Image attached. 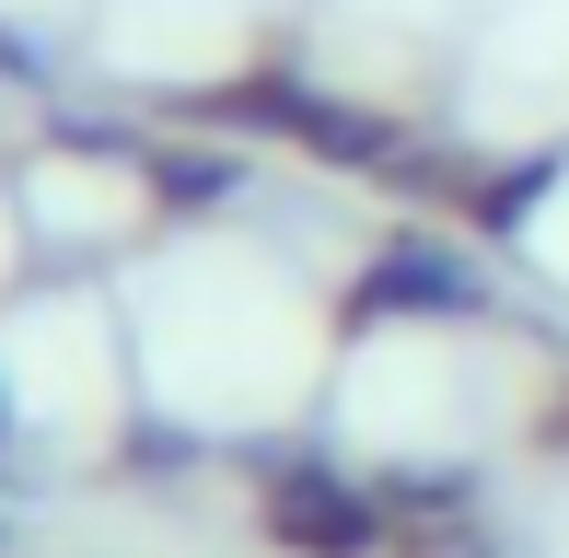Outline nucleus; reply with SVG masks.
Instances as JSON below:
<instances>
[{
    "mask_svg": "<svg viewBox=\"0 0 569 558\" xmlns=\"http://www.w3.org/2000/svg\"><path fill=\"white\" fill-rule=\"evenodd\" d=\"M268 536L302 547V558H360L372 547V512H360L349 489H326V477H279L268 489Z\"/></svg>",
    "mask_w": 569,
    "mask_h": 558,
    "instance_id": "nucleus-1",
    "label": "nucleus"
},
{
    "mask_svg": "<svg viewBox=\"0 0 569 558\" xmlns=\"http://www.w3.org/2000/svg\"><path fill=\"white\" fill-rule=\"evenodd\" d=\"M372 302L383 315H465L477 279H465L453 257H396V268H372Z\"/></svg>",
    "mask_w": 569,
    "mask_h": 558,
    "instance_id": "nucleus-2",
    "label": "nucleus"
}]
</instances>
